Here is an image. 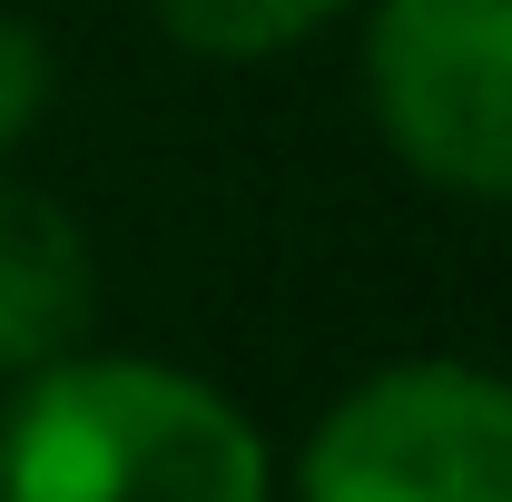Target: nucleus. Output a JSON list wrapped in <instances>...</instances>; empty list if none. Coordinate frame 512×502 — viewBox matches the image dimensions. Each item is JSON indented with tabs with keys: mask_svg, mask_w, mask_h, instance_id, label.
Segmentation results:
<instances>
[{
	"mask_svg": "<svg viewBox=\"0 0 512 502\" xmlns=\"http://www.w3.org/2000/svg\"><path fill=\"white\" fill-rule=\"evenodd\" d=\"M0 502H276V463L207 375L60 355L0 404Z\"/></svg>",
	"mask_w": 512,
	"mask_h": 502,
	"instance_id": "nucleus-1",
	"label": "nucleus"
},
{
	"mask_svg": "<svg viewBox=\"0 0 512 502\" xmlns=\"http://www.w3.org/2000/svg\"><path fill=\"white\" fill-rule=\"evenodd\" d=\"M296 502H512V384L453 355L365 375L306 434Z\"/></svg>",
	"mask_w": 512,
	"mask_h": 502,
	"instance_id": "nucleus-2",
	"label": "nucleus"
},
{
	"mask_svg": "<svg viewBox=\"0 0 512 502\" xmlns=\"http://www.w3.org/2000/svg\"><path fill=\"white\" fill-rule=\"evenodd\" d=\"M365 109L424 188L512 207V0H375Z\"/></svg>",
	"mask_w": 512,
	"mask_h": 502,
	"instance_id": "nucleus-3",
	"label": "nucleus"
},
{
	"mask_svg": "<svg viewBox=\"0 0 512 502\" xmlns=\"http://www.w3.org/2000/svg\"><path fill=\"white\" fill-rule=\"evenodd\" d=\"M89 315H99V256L89 227L69 217L60 197L0 178V375H40L89 345Z\"/></svg>",
	"mask_w": 512,
	"mask_h": 502,
	"instance_id": "nucleus-4",
	"label": "nucleus"
},
{
	"mask_svg": "<svg viewBox=\"0 0 512 502\" xmlns=\"http://www.w3.org/2000/svg\"><path fill=\"white\" fill-rule=\"evenodd\" d=\"M345 0H148V20L197 60H286Z\"/></svg>",
	"mask_w": 512,
	"mask_h": 502,
	"instance_id": "nucleus-5",
	"label": "nucleus"
},
{
	"mask_svg": "<svg viewBox=\"0 0 512 502\" xmlns=\"http://www.w3.org/2000/svg\"><path fill=\"white\" fill-rule=\"evenodd\" d=\"M40 109H50V40L0 10V158L40 128Z\"/></svg>",
	"mask_w": 512,
	"mask_h": 502,
	"instance_id": "nucleus-6",
	"label": "nucleus"
}]
</instances>
